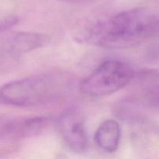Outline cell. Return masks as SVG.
Instances as JSON below:
<instances>
[{
    "label": "cell",
    "mask_w": 159,
    "mask_h": 159,
    "mask_svg": "<svg viewBox=\"0 0 159 159\" xmlns=\"http://www.w3.org/2000/svg\"><path fill=\"white\" fill-rule=\"evenodd\" d=\"M48 35L40 33L18 32L11 34L3 42L0 52L9 54H20L29 52L48 44Z\"/></svg>",
    "instance_id": "8992f818"
},
{
    "label": "cell",
    "mask_w": 159,
    "mask_h": 159,
    "mask_svg": "<svg viewBox=\"0 0 159 159\" xmlns=\"http://www.w3.org/2000/svg\"><path fill=\"white\" fill-rule=\"evenodd\" d=\"M133 68L124 61H106L83 79L80 89L93 97L113 94L128 85L134 77Z\"/></svg>",
    "instance_id": "3957f363"
},
{
    "label": "cell",
    "mask_w": 159,
    "mask_h": 159,
    "mask_svg": "<svg viewBox=\"0 0 159 159\" xmlns=\"http://www.w3.org/2000/svg\"><path fill=\"white\" fill-rule=\"evenodd\" d=\"M147 38L159 36V18L151 16L146 26Z\"/></svg>",
    "instance_id": "ba28073f"
},
{
    "label": "cell",
    "mask_w": 159,
    "mask_h": 159,
    "mask_svg": "<svg viewBox=\"0 0 159 159\" xmlns=\"http://www.w3.org/2000/svg\"><path fill=\"white\" fill-rule=\"evenodd\" d=\"M121 137L120 124L114 120L103 121L96 130L95 141L104 152H114L119 146Z\"/></svg>",
    "instance_id": "52a82bcc"
},
{
    "label": "cell",
    "mask_w": 159,
    "mask_h": 159,
    "mask_svg": "<svg viewBox=\"0 0 159 159\" xmlns=\"http://www.w3.org/2000/svg\"><path fill=\"white\" fill-rule=\"evenodd\" d=\"M61 2H71V3H82V2H88L93 0H57Z\"/></svg>",
    "instance_id": "30bf717a"
},
{
    "label": "cell",
    "mask_w": 159,
    "mask_h": 159,
    "mask_svg": "<svg viewBox=\"0 0 159 159\" xmlns=\"http://www.w3.org/2000/svg\"><path fill=\"white\" fill-rule=\"evenodd\" d=\"M149 18L143 9L124 11L95 24L82 37L102 48H128L147 39L145 29Z\"/></svg>",
    "instance_id": "7a4b0ae2"
},
{
    "label": "cell",
    "mask_w": 159,
    "mask_h": 159,
    "mask_svg": "<svg viewBox=\"0 0 159 159\" xmlns=\"http://www.w3.org/2000/svg\"><path fill=\"white\" fill-rule=\"evenodd\" d=\"M18 22V18L16 16H9L0 20V32L6 30L15 26Z\"/></svg>",
    "instance_id": "9c48e42d"
},
{
    "label": "cell",
    "mask_w": 159,
    "mask_h": 159,
    "mask_svg": "<svg viewBox=\"0 0 159 159\" xmlns=\"http://www.w3.org/2000/svg\"><path fill=\"white\" fill-rule=\"evenodd\" d=\"M69 88V80L59 75H34L0 87V103L19 107L44 105L61 98Z\"/></svg>",
    "instance_id": "6da1fadb"
},
{
    "label": "cell",
    "mask_w": 159,
    "mask_h": 159,
    "mask_svg": "<svg viewBox=\"0 0 159 159\" xmlns=\"http://www.w3.org/2000/svg\"><path fill=\"white\" fill-rule=\"evenodd\" d=\"M49 120L44 116L26 118L0 117V140H18L40 134Z\"/></svg>",
    "instance_id": "5b68a950"
},
{
    "label": "cell",
    "mask_w": 159,
    "mask_h": 159,
    "mask_svg": "<svg viewBox=\"0 0 159 159\" xmlns=\"http://www.w3.org/2000/svg\"><path fill=\"white\" fill-rule=\"evenodd\" d=\"M58 126L62 138L71 150L78 153L86 150L88 138L85 119L78 109L71 107L65 110L59 117Z\"/></svg>",
    "instance_id": "277c9868"
}]
</instances>
